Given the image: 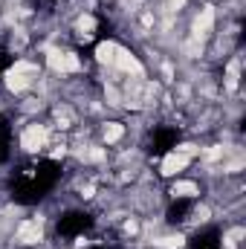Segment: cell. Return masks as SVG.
<instances>
[{
  "instance_id": "obj_1",
  "label": "cell",
  "mask_w": 246,
  "mask_h": 249,
  "mask_svg": "<svg viewBox=\"0 0 246 249\" xmlns=\"http://www.w3.org/2000/svg\"><path fill=\"white\" fill-rule=\"evenodd\" d=\"M47 139H50V133H47L44 124H29V127L23 130V136H20V148L32 154V151H41V148L47 145Z\"/></svg>"
},
{
  "instance_id": "obj_2",
  "label": "cell",
  "mask_w": 246,
  "mask_h": 249,
  "mask_svg": "<svg viewBox=\"0 0 246 249\" xmlns=\"http://www.w3.org/2000/svg\"><path fill=\"white\" fill-rule=\"evenodd\" d=\"M44 238V229H41V220H23L15 232V241L23 244V247H32V244H41Z\"/></svg>"
},
{
  "instance_id": "obj_3",
  "label": "cell",
  "mask_w": 246,
  "mask_h": 249,
  "mask_svg": "<svg viewBox=\"0 0 246 249\" xmlns=\"http://www.w3.org/2000/svg\"><path fill=\"white\" fill-rule=\"evenodd\" d=\"M47 64H50L55 72H75V70H81V61H78L72 53H61V50H50Z\"/></svg>"
},
{
  "instance_id": "obj_4",
  "label": "cell",
  "mask_w": 246,
  "mask_h": 249,
  "mask_svg": "<svg viewBox=\"0 0 246 249\" xmlns=\"http://www.w3.org/2000/svg\"><path fill=\"white\" fill-rule=\"evenodd\" d=\"M188 157H183V154H177V151H171L165 160H162V165H159V174L162 177H174V174H180V171H185L188 168Z\"/></svg>"
},
{
  "instance_id": "obj_5",
  "label": "cell",
  "mask_w": 246,
  "mask_h": 249,
  "mask_svg": "<svg viewBox=\"0 0 246 249\" xmlns=\"http://www.w3.org/2000/svg\"><path fill=\"white\" fill-rule=\"evenodd\" d=\"M211 26H214V9L206 6V9L197 15V20H194V38H206V35L211 32Z\"/></svg>"
},
{
  "instance_id": "obj_6",
  "label": "cell",
  "mask_w": 246,
  "mask_h": 249,
  "mask_svg": "<svg viewBox=\"0 0 246 249\" xmlns=\"http://www.w3.org/2000/svg\"><path fill=\"white\" fill-rule=\"evenodd\" d=\"M113 67H119L122 72H130V75H142V64L136 61V55H130V53L122 50V47H119V55H116Z\"/></svg>"
},
{
  "instance_id": "obj_7",
  "label": "cell",
  "mask_w": 246,
  "mask_h": 249,
  "mask_svg": "<svg viewBox=\"0 0 246 249\" xmlns=\"http://www.w3.org/2000/svg\"><path fill=\"white\" fill-rule=\"evenodd\" d=\"M116 55H119V44H113V41H105V44H99V47H96V61H99V64L113 67Z\"/></svg>"
},
{
  "instance_id": "obj_8",
  "label": "cell",
  "mask_w": 246,
  "mask_h": 249,
  "mask_svg": "<svg viewBox=\"0 0 246 249\" xmlns=\"http://www.w3.org/2000/svg\"><path fill=\"white\" fill-rule=\"evenodd\" d=\"M171 194H174V197H197V194H200V186L191 183V180H177L174 188H171Z\"/></svg>"
},
{
  "instance_id": "obj_9",
  "label": "cell",
  "mask_w": 246,
  "mask_h": 249,
  "mask_svg": "<svg viewBox=\"0 0 246 249\" xmlns=\"http://www.w3.org/2000/svg\"><path fill=\"white\" fill-rule=\"evenodd\" d=\"M122 136H124V127L119 122H107V124H105V142H107V145L119 142Z\"/></svg>"
},
{
  "instance_id": "obj_10",
  "label": "cell",
  "mask_w": 246,
  "mask_h": 249,
  "mask_svg": "<svg viewBox=\"0 0 246 249\" xmlns=\"http://www.w3.org/2000/svg\"><path fill=\"white\" fill-rule=\"evenodd\" d=\"M183 244L185 241L180 235H177V238H174V235H171V238H154V247H162V249H180Z\"/></svg>"
},
{
  "instance_id": "obj_11",
  "label": "cell",
  "mask_w": 246,
  "mask_h": 249,
  "mask_svg": "<svg viewBox=\"0 0 246 249\" xmlns=\"http://www.w3.org/2000/svg\"><path fill=\"white\" fill-rule=\"evenodd\" d=\"M244 235H246V232L241 229V226H238V229H232V232L223 238V247H226V249H235V247H238V241H241Z\"/></svg>"
},
{
  "instance_id": "obj_12",
  "label": "cell",
  "mask_w": 246,
  "mask_h": 249,
  "mask_svg": "<svg viewBox=\"0 0 246 249\" xmlns=\"http://www.w3.org/2000/svg\"><path fill=\"white\" fill-rule=\"evenodd\" d=\"M226 87H229V90H235V87H238V61L229 64V72H226Z\"/></svg>"
}]
</instances>
